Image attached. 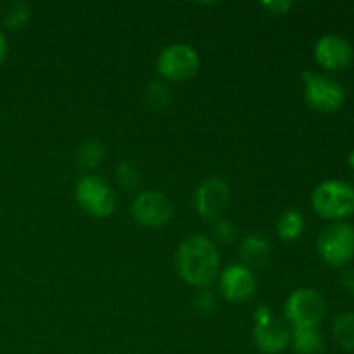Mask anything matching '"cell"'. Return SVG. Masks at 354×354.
Masks as SVG:
<instances>
[{
    "mask_svg": "<svg viewBox=\"0 0 354 354\" xmlns=\"http://www.w3.org/2000/svg\"><path fill=\"white\" fill-rule=\"evenodd\" d=\"M176 270L194 287L211 286L220 275V254L216 244L204 235H190L176 252Z\"/></svg>",
    "mask_w": 354,
    "mask_h": 354,
    "instance_id": "1",
    "label": "cell"
},
{
    "mask_svg": "<svg viewBox=\"0 0 354 354\" xmlns=\"http://www.w3.org/2000/svg\"><path fill=\"white\" fill-rule=\"evenodd\" d=\"M311 206L325 220H346L354 213V189L341 180H327L311 194Z\"/></svg>",
    "mask_w": 354,
    "mask_h": 354,
    "instance_id": "2",
    "label": "cell"
},
{
    "mask_svg": "<svg viewBox=\"0 0 354 354\" xmlns=\"http://www.w3.org/2000/svg\"><path fill=\"white\" fill-rule=\"evenodd\" d=\"M317 249L328 266L344 268L354 258V227L342 221L328 225L318 235Z\"/></svg>",
    "mask_w": 354,
    "mask_h": 354,
    "instance_id": "3",
    "label": "cell"
},
{
    "mask_svg": "<svg viewBox=\"0 0 354 354\" xmlns=\"http://www.w3.org/2000/svg\"><path fill=\"white\" fill-rule=\"evenodd\" d=\"M304 97L308 106L322 114L337 113L346 102V90L341 83L324 75H315L311 71L303 73Z\"/></svg>",
    "mask_w": 354,
    "mask_h": 354,
    "instance_id": "4",
    "label": "cell"
},
{
    "mask_svg": "<svg viewBox=\"0 0 354 354\" xmlns=\"http://www.w3.org/2000/svg\"><path fill=\"white\" fill-rule=\"evenodd\" d=\"M76 203L86 214L93 218H106L116 207V196L109 183L99 175H86L76 183Z\"/></svg>",
    "mask_w": 354,
    "mask_h": 354,
    "instance_id": "5",
    "label": "cell"
},
{
    "mask_svg": "<svg viewBox=\"0 0 354 354\" xmlns=\"http://www.w3.org/2000/svg\"><path fill=\"white\" fill-rule=\"evenodd\" d=\"M199 54L190 45L173 44L158 57V71L169 82H187L199 71Z\"/></svg>",
    "mask_w": 354,
    "mask_h": 354,
    "instance_id": "6",
    "label": "cell"
},
{
    "mask_svg": "<svg viewBox=\"0 0 354 354\" xmlns=\"http://www.w3.org/2000/svg\"><path fill=\"white\" fill-rule=\"evenodd\" d=\"M283 313L292 328L317 327L325 317V301L317 290L297 289L287 299Z\"/></svg>",
    "mask_w": 354,
    "mask_h": 354,
    "instance_id": "7",
    "label": "cell"
},
{
    "mask_svg": "<svg viewBox=\"0 0 354 354\" xmlns=\"http://www.w3.org/2000/svg\"><path fill=\"white\" fill-rule=\"evenodd\" d=\"M254 342L265 354L282 353L290 342L289 327L273 317L268 306H259L254 311Z\"/></svg>",
    "mask_w": 354,
    "mask_h": 354,
    "instance_id": "8",
    "label": "cell"
},
{
    "mask_svg": "<svg viewBox=\"0 0 354 354\" xmlns=\"http://www.w3.org/2000/svg\"><path fill=\"white\" fill-rule=\"evenodd\" d=\"M173 206L168 197L158 190H145L135 197L131 204V216L138 225L147 228L162 227L169 221Z\"/></svg>",
    "mask_w": 354,
    "mask_h": 354,
    "instance_id": "9",
    "label": "cell"
},
{
    "mask_svg": "<svg viewBox=\"0 0 354 354\" xmlns=\"http://www.w3.org/2000/svg\"><path fill=\"white\" fill-rule=\"evenodd\" d=\"M232 199L230 187L220 178H209L196 192V209L204 220H220Z\"/></svg>",
    "mask_w": 354,
    "mask_h": 354,
    "instance_id": "10",
    "label": "cell"
},
{
    "mask_svg": "<svg viewBox=\"0 0 354 354\" xmlns=\"http://www.w3.org/2000/svg\"><path fill=\"white\" fill-rule=\"evenodd\" d=\"M354 57V50L348 40L341 35H324L315 45V59L318 64L328 71H342L349 68Z\"/></svg>",
    "mask_w": 354,
    "mask_h": 354,
    "instance_id": "11",
    "label": "cell"
},
{
    "mask_svg": "<svg viewBox=\"0 0 354 354\" xmlns=\"http://www.w3.org/2000/svg\"><path fill=\"white\" fill-rule=\"evenodd\" d=\"M220 290L230 303H244L256 290V280L244 265H232L220 275Z\"/></svg>",
    "mask_w": 354,
    "mask_h": 354,
    "instance_id": "12",
    "label": "cell"
},
{
    "mask_svg": "<svg viewBox=\"0 0 354 354\" xmlns=\"http://www.w3.org/2000/svg\"><path fill=\"white\" fill-rule=\"evenodd\" d=\"M270 256H272V249L261 235L251 234L244 237L241 244V258L245 268H263L270 261Z\"/></svg>",
    "mask_w": 354,
    "mask_h": 354,
    "instance_id": "13",
    "label": "cell"
},
{
    "mask_svg": "<svg viewBox=\"0 0 354 354\" xmlns=\"http://www.w3.org/2000/svg\"><path fill=\"white\" fill-rule=\"evenodd\" d=\"M290 341H292L296 354H324L325 342L320 330L317 327H301L292 328L290 332Z\"/></svg>",
    "mask_w": 354,
    "mask_h": 354,
    "instance_id": "14",
    "label": "cell"
},
{
    "mask_svg": "<svg viewBox=\"0 0 354 354\" xmlns=\"http://www.w3.org/2000/svg\"><path fill=\"white\" fill-rule=\"evenodd\" d=\"M104 159V145L97 138H90L80 145L76 152V162L82 169H95Z\"/></svg>",
    "mask_w": 354,
    "mask_h": 354,
    "instance_id": "15",
    "label": "cell"
},
{
    "mask_svg": "<svg viewBox=\"0 0 354 354\" xmlns=\"http://www.w3.org/2000/svg\"><path fill=\"white\" fill-rule=\"evenodd\" d=\"M304 230V218L303 214L297 213V211H286L282 216L279 218V223H277V232H279L280 239L286 242H292L303 234Z\"/></svg>",
    "mask_w": 354,
    "mask_h": 354,
    "instance_id": "16",
    "label": "cell"
},
{
    "mask_svg": "<svg viewBox=\"0 0 354 354\" xmlns=\"http://www.w3.org/2000/svg\"><path fill=\"white\" fill-rule=\"evenodd\" d=\"M334 339L344 351H354V313H342L335 318Z\"/></svg>",
    "mask_w": 354,
    "mask_h": 354,
    "instance_id": "17",
    "label": "cell"
},
{
    "mask_svg": "<svg viewBox=\"0 0 354 354\" xmlns=\"http://www.w3.org/2000/svg\"><path fill=\"white\" fill-rule=\"evenodd\" d=\"M31 16V10L26 3L23 2H10L3 7L2 10V21L7 28L10 30H17V28L24 26Z\"/></svg>",
    "mask_w": 354,
    "mask_h": 354,
    "instance_id": "18",
    "label": "cell"
},
{
    "mask_svg": "<svg viewBox=\"0 0 354 354\" xmlns=\"http://www.w3.org/2000/svg\"><path fill=\"white\" fill-rule=\"evenodd\" d=\"M116 178L123 189L133 190L140 183V173H138L137 166L133 162L123 161L116 166Z\"/></svg>",
    "mask_w": 354,
    "mask_h": 354,
    "instance_id": "19",
    "label": "cell"
},
{
    "mask_svg": "<svg viewBox=\"0 0 354 354\" xmlns=\"http://www.w3.org/2000/svg\"><path fill=\"white\" fill-rule=\"evenodd\" d=\"M168 86L162 85L161 82H152L147 88V102L154 111H165L169 104Z\"/></svg>",
    "mask_w": 354,
    "mask_h": 354,
    "instance_id": "20",
    "label": "cell"
},
{
    "mask_svg": "<svg viewBox=\"0 0 354 354\" xmlns=\"http://www.w3.org/2000/svg\"><path fill=\"white\" fill-rule=\"evenodd\" d=\"M235 234H237V230H235V227L232 221H228V220L214 221L213 235L218 242H221V244H232L235 239Z\"/></svg>",
    "mask_w": 354,
    "mask_h": 354,
    "instance_id": "21",
    "label": "cell"
},
{
    "mask_svg": "<svg viewBox=\"0 0 354 354\" xmlns=\"http://www.w3.org/2000/svg\"><path fill=\"white\" fill-rule=\"evenodd\" d=\"M194 306L197 308V311L203 315H211L216 311V299H214V294L211 292L207 287L201 289L197 292L196 299H194Z\"/></svg>",
    "mask_w": 354,
    "mask_h": 354,
    "instance_id": "22",
    "label": "cell"
},
{
    "mask_svg": "<svg viewBox=\"0 0 354 354\" xmlns=\"http://www.w3.org/2000/svg\"><path fill=\"white\" fill-rule=\"evenodd\" d=\"M341 286L344 287V290L348 294L354 296V268L351 270H346L341 277Z\"/></svg>",
    "mask_w": 354,
    "mask_h": 354,
    "instance_id": "23",
    "label": "cell"
},
{
    "mask_svg": "<svg viewBox=\"0 0 354 354\" xmlns=\"http://www.w3.org/2000/svg\"><path fill=\"white\" fill-rule=\"evenodd\" d=\"M265 9H268L273 14H283L292 7V2H265L263 3Z\"/></svg>",
    "mask_w": 354,
    "mask_h": 354,
    "instance_id": "24",
    "label": "cell"
},
{
    "mask_svg": "<svg viewBox=\"0 0 354 354\" xmlns=\"http://www.w3.org/2000/svg\"><path fill=\"white\" fill-rule=\"evenodd\" d=\"M6 54H7V38L6 35L2 33V30H0V62L6 59Z\"/></svg>",
    "mask_w": 354,
    "mask_h": 354,
    "instance_id": "25",
    "label": "cell"
},
{
    "mask_svg": "<svg viewBox=\"0 0 354 354\" xmlns=\"http://www.w3.org/2000/svg\"><path fill=\"white\" fill-rule=\"evenodd\" d=\"M348 162H349V166H351V168L354 169V149L351 151V154H349V158H348Z\"/></svg>",
    "mask_w": 354,
    "mask_h": 354,
    "instance_id": "26",
    "label": "cell"
},
{
    "mask_svg": "<svg viewBox=\"0 0 354 354\" xmlns=\"http://www.w3.org/2000/svg\"><path fill=\"white\" fill-rule=\"evenodd\" d=\"M353 189H354V183H353Z\"/></svg>",
    "mask_w": 354,
    "mask_h": 354,
    "instance_id": "27",
    "label": "cell"
}]
</instances>
